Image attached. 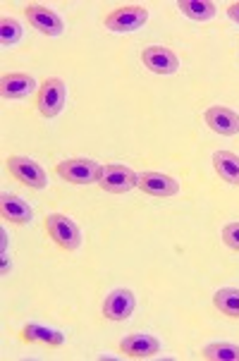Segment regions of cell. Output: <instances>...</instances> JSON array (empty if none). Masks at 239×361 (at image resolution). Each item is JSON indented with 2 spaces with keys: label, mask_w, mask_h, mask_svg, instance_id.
Here are the masks:
<instances>
[{
  "label": "cell",
  "mask_w": 239,
  "mask_h": 361,
  "mask_svg": "<svg viewBox=\"0 0 239 361\" xmlns=\"http://www.w3.org/2000/svg\"><path fill=\"white\" fill-rule=\"evenodd\" d=\"M67 103V87L60 77H48L36 94V108L44 118H58Z\"/></svg>",
  "instance_id": "cell-1"
},
{
  "label": "cell",
  "mask_w": 239,
  "mask_h": 361,
  "mask_svg": "<svg viewBox=\"0 0 239 361\" xmlns=\"http://www.w3.org/2000/svg\"><path fill=\"white\" fill-rule=\"evenodd\" d=\"M46 232L65 252H75V249H79V244H82V232H79L77 223L72 218L63 216V213H51L46 218Z\"/></svg>",
  "instance_id": "cell-2"
},
{
  "label": "cell",
  "mask_w": 239,
  "mask_h": 361,
  "mask_svg": "<svg viewBox=\"0 0 239 361\" xmlns=\"http://www.w3.org/2000/svg\"><path fill=\"white\" fill-rule=\"evenodd\" d=\"M101 170L103 165H98L91 158H70V161L58 163L55 173L63 177L65 182H70V185H94L101 177Z\"/></svg>",
  "instance_id": "cell-3"
},
{
  "label": "cell",
  "mask_w": 239,
  "mask_h": 361,
  "mask_svg": "<svg viewBox=\"0 0 239 361\" xmlns=\"http://www.w3.org/2000/svg\"><path fill=\"white\" fill-rule=\"evenodd\" d=\"M137 182H139V175L122 163L103 165L101 177H98V185H101V189H106V192H110V194L132 192V189L137 187Z\"/></svg>",
  "instance_id": "cell-4"
},
{
  "label": "cell",
  "mask_w": 239,
  "mask_h": 361,
  "mask_svg": "<svg viewBox=\"0 0 239 361\" xmlns=\"http://www.w3.org/2000/svg\"><path fill=\"white\" fill-rule=\"evenodd\" d=\"M8 170L17 182L32 187V189H46L48 187V175L34 158L27 156H10L8 158Z\"/></svg>",
  "instance_id": "cell-5"
},
{
  "label": "cell",
  "mask_w": 239,
  "mask_h": 361,
  "mask_svg": "<svg viewBox=\"0 0 239 361\" xmlns=\"http://www.w3.org/2000/svg\"><path fill=\"white\" fill-rule=\"evenodd\" d=\"M146 22H149V10L142 5H125V8L113 10L106 17V29L115 34H127L142 29Z\"/></svg>",
  "instance_id": "cell-6"
},
{
  "label": "cell",
  "mask_w": 239,
  "mask_h": 361,
  "mask_svg": "<svg viewBox=\"0 0 239 361\" xmlns=\"http://www.w3.org/2000/svg\"><path fill=\"white\" fill-rule=\"evenodd\" d=\"M24 15H27V20L34 29H39V32L46 34V36H60L65 32L63 17H60L55 10L46 8V5L29 3L27 8H24Z\"/></svg>",
  "instance_id": "cell-7"
},
{
  "label": "cell",
  "mask_w": 239,
  "mask_h": 361,
  "mask_svg": "<svg viewBox=\"0 0 239 361\" xmlns=\"http://www.w3.org/2000/svg\"><path fill=\"white\" fill-rule=\"evenodd\" d=\"M142 63L153 75H175L180 70V58L165 46H149L142 51Z\"/></svg>",
  "instance_id": "cell-8"
},
{
  "label": "cell",
  "mask_w": 239,
  "mask_h": 361,
  "mask_svg": "<svg viewBox=\"0 0 239 361\" xmlns=\"http://www.w3.org/2000/svg\"><path fill=\"white\" fill-rule=\"evenodd\" d=\"M134 307H137V299H134L132 290H125V287H118L106 297L103 302V316L108 321H127L134 314Z\"/></svg>",
  "instance_id": "cell-9"
},
{
  "label": "cell",
  "mask_w": 239,
  "mask_h": 361,
  "mask_svg": "<svg viewBox=\"0 0 239 361\" xmlns=\"http://www.w3.org/2000/svg\"><path fill=\"white\" fill-rule=\"evenodd\" d=\"M137 187L142 189L144 194L156 197V199H168L180 192V182H177L175 177L163 175V173H142L139 175Z\"/></svg>",
  "instance_id": "cell-10"
},
{
  "label": "cell",
  "mask_w": 239,
  "mask_h": 361,
  "mask_svg": "<svg viewBox=\"0 0 239 361\" xmlns=\"http://www.w3.org/2000/svg\"><path fill=\"white\" fill-rule=\"evenodd\" d=\"M204 120L220 137H235V134H239V115L225 106H211L204 113Z\"/></svg>",
  "instance_id": "cell-11"
},
{
  "label": "cell",
  "mask_w": 239,
  "mask_h": 361,
  "mask_svg": "<svg viewBox=\"0 0 239 361\" xmlns=\"http://www.w3.org/2000/svg\"><path fill=\"white\" fill-rule=\"evenodd\" d=\"M120 352L130 359H149L153 354L161 352V342H158V338H153V335L132 333V335H127V338H122Z\"/></svg>",
  "instance_id": "cell-12"
},
{
  "label": "cell",
  "mask_w": 239,
  "mask_h": 361,
  "mask_svg": "<svg viewBox=\"0 0 239 361\" xmlns=\"http://www.w3.org/2000/svg\"><path fill=\"white\" fill-rule=\"evenodd\" d=\"M36 89V82L32 75H24V72H10V75H3L0 79V94L3 99L10 101H20L32 96Z\"/></svg>",
  "instance_id": "cell-13"
},
{
  "label": "cell",
  "mask_w": 239,
  "mask_h": 361,
  "mask_svg": "<svg viewBox=\"0 0 239 361\" xmlns=\"http://www.w3.org/2000/svg\"><path fill=\"white\" fill-rule=\"evenodd\" d=\"M20 340L22 342H39V345H48V347L65 345V335L60 333V330L39 326V323H27V326L20 330Z\"/></svg>",
  "instance_id": "cell-14"
},
{
  "label": "cell",
  "mask_w": 239,
  "mask_h": 361,
  "mask_svg": "<svg viewBox=\"0 0 239 361\" xmlns=\"http://www.w3.org/2000/svg\"><path fill=\"white\" fill-rule=\"evenodd\" d=\"M0 211H3V218L8 220V223H15V225H27L29 220L34 218L32 206L22 197H15V194H5L3 201H0Z\"/></svg>",
  "instance_id": "cell-15"
},
{
  "label": "cell",
  "mask_w": 239,
  "mask_h": 361,
  "mask_svg": "<svg viewBox=\"0 0 239 361\" xmlns=\"http://www.w3.org/2000/svg\"><path fill=\"white\" fill-rule=\"evenodd\" d=\"M213 168L220 175V180L239 185V156L232 151H216L213 154Z\"/></svg>",
  "instance_id": "cell-16"
},
{
  "label": "cell",
  "mask_w": 239,
  "mask_h": 361,
  "mask_svg": "<svg viewBox=\"0 0 239 361\" xmlns=\"http://www.w3.org/2000/svg\"><path fill=\"white\" fill-rule=\"evenodd\" d=\"M177 8L185 17L194 22H208L216 17V3H211V0H180L177 3Z\"/></svg>",
  "instance_id": "cell-17"
},
{
  "label": "cell",
  "mask_w": 239,
  "mask_h": 361,
  "mask_svg": "<svg viewBox=\"0 0 239 361\" xmlns=\"http://www.w3.org/2000/svg\"><path fill=\"white\" fill-rule=\"evenodd\" d=\"M213 304L220 314L230 316V318H239V290L237 287H220V290L213 295Z\"/></svg>",
  "instance_id": "cell-18"
},
{
  "label": "cell",
  "mask_w": 239,
  "mask_h": 361,
  "mask_svg": "<svg viewBox=\"0 0 239 361\" xmlns=\"http://www.w3.org/2000/svg\"><path fill=\"white\" fill-rule=\"evenodd\" d=\"M201 357L208 361H239V345L232 342H211L204 347Z\"/></svg>",
  "instance_id": "cell-19"
},
{
  "label": "cell",
  "mask_w": 239,
  "mask_h": 361,
  "mask_svg": "<svg viewBox=\"0 0 239 361\" xmlns=\"http://www.w3.org/2000/svg\"><path fill=\"white\" fill-rule=\"evenodd\" d=\"M22 41V24L15 17H3L0 20V44L3 48H10Z\"/></svg>",
  "instance_id": "cell-20"
},
{
  "label": "cell",
  "mask_w": 239,
  "mask_h": 361,
  "mask_svg": "<svg viewBox=\"0 0 239 361\" xmlns=\"http://www.w3.org/2000/svg\"><path fill=\"white\" fill-rule=\"evenodd\" d=\"M223 242L232 252H239V223H228L223 228Z\"/></svg>",
  "instance_id": "cell-21"
},
{
  "label": "cell",
  "mask_w": 239,
  "mask_h": 361,
  "mask_svg": "<svg viewBox=\"0 0 239 361\" xmlns=\"http://www.w3.org/2000/svg\"><path fill=\"white\" fill-rule=\"evenodd\" d=\"M228 17L235 24H239V3H232L230 8H228Z\"/></svg>",
  "instance_id": "cell-22"
}]
</instances>
